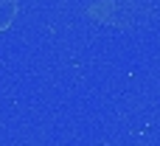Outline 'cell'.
<instances>
[{
    "label": "cell",
    "mask_w": 160,
    "mask_h": 146,
    "mask_svg": "<svg viewBox=\"0 0 160 146\" xmlns=\"http://www.w3.org/2000/svg\"><path fill=\"white\" fill-rule=\"evenodd\" d=\"M17 11H20V0H0V31L11 28Z\"/></svg>",
    "instance_id": "obj_1"
}]
</instances>
